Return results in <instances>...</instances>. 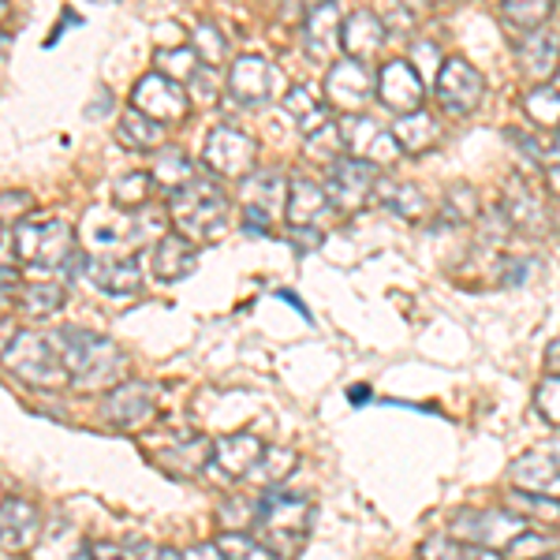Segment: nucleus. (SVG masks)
I'll return each mask as SVG.
<instances>
[{
    "label": "nucleus",
    "mask_w": 560,
    "mask_h": 560,
    "mask_svg": "<svg viewBox=\"0 0 560 560\" xmlns=\"http://www.w3.org/2000/svg\"><path fill=\"white\" fill-rule=\"evenodd\" d=\"M168 221L184 240L217 243L232 224V202L221 184H213L210 176H195L184 191L168 198Z\"/></svg>",
    "instance_id": "f257e3e1"
},
{
    "label": "nucleus",
    "mask_w": 560,
    "mask_h": 560,
    "mask_svg": "<svg viewBox=\"0 0 560 560\" xmlns=\"http://www.w3.org/2000/svg\"><path fill=\"white\" fill-rule=\"evenodd\" d=\"M311 523H314V504L306 497L266 490L255 501V530L280 560L300 553L306 535H311Z\"/></svg>",
    "instance_id": "f03ea898"
},
{
    "label": "nucleus",
    "mask_w": 560,
    "mask_h": 560,
    "mask_svg": "<svg viewBox=\"0 0 560 560\" xmlns=\"http://www.w3.org/2000/svg\"><path fill=\"white\" fill-rule=\"evenodd\" d=\"M52 348L60 351L68 374L75 385H102L113 382L124 370V351L116 340L102 337V332H86L75 329V325H65V329L52 332Z\"/></svg>",
    "instance_id": "7ed1b4c3"
},
{
    "label": "nucleus",
    "mask_w": 560,
    "mask_h": 560,
    "mask_svg": "<svg viewBox=\"0 0 560 560\" xmlns=\"http://www.w3.org/2000/svg\"><path fill=\"white\" fill-rule=\"evenodd\" d=\"M4 363L20 382L34 388H60L71 382L60 351L52 348V340L42 337V332H20V337L4 348Z\"/></svg>",
    "instance_id": "20e7f679"
},
{
    "label": "nucleus",
    "mask_w": 560,
    "mask_h": 560,
    "mask_svg": "<svg viewBox=\"0 0 560 560\" xmlns=\"http://www.w3.org/2000/svg\"><path fill=\"white\" fill-rule=\"evenodd\" d=\"M15 258L34 269H60L75 258V229L68 221H20L15 224Z\"/></svg>",
    "instance_id": "39448f33"
},
{
    "label": "nucleus",
    "mask_w": 560,
    "mask_h": 560,
    "mask_svg": "<svg viewBox=\"0 0 560 560\" xmlns=\"http://www.w3.org/2000/svg\"><path fill=\"white\" fill-rule=\"evenodd\" d=\"M453 538L464 546H486V549H509L523 530L527 520L509 509H459L453 523H448Z\"/></svg>",
    "instance_id": "423d86ee"
},
{
    "label": "nucleus",
    "mask_w": 560,
    "mask_h": 560,
    "mask_svg": "<svg viewBox=\"0 0 560 560\" xmlns=\"http://www.w3.org/2000/svg\"><path fill=\"white\" fill-rule=\"evenodd\" d=\"M202 161L217 179H250L255 161H258V147L247 131L232 128V124H221V128H213L206 135Z\"/></svg>",
    "instance_id": "0eeeda50"
},
{
    "label": "nucleus",
    "mask_w": 560,
    "mask_h": 560,
    "mask_svg": "<svg viewBox=\"0 0 560 560\" xmlns=\"http://www.w3.org/2000/svg\"><path fill=\"white\" fill-rule=\"evenodd\" d=\"M340 135H345L348 158L366 161V165H374V168H388V165H396V161L404 158V150H400V142H396L393 128H382V124L370 120L366 113L345 116V120H340Z\"/></svg>",
    "instance_id": "6e6552de"
},
{
    "label": "nucleus",
    "mask_w": 560,
    "mask_h": 560,
    "mask_svg": "<svg viewBox=\"0 0 560 560\" xmlns=\"http://www.w3.org/2000/svg\"><path fill=\"white\" fill-rule=\"evenodd\" d=\"M131 108H139L142 116H150V120L173 128V124L187 120V113H191V97H187L184 86L173 83V79H165L161 71H150V75H142L139 83H135Z\"/></svg>",
    "instance_id": "1a4fd4ad"
},
{
    "label": "nucleus",
    "mask_w": 560,
    "mask_h": 560,
    "mask_svg": "<svg viewBox=\"0 0 560 560\" xmlns=\"http://www.w3.org/2000/svg\"><path fill=\"white\" fill-rule=\"evenodd\" d=\"M374 75H370L366 65H359V60H348L340 57L337 65L325 71V83H322V94L329 108H337V113L345 116H359L363 108L370 105V97H374Z\"/></svg>",
    "instance_id": "9d476101"
},
{
    "label": "nucleus",
    "mask_w": 560,
    "mask_h": 560,
    "mask_svg": "<svg viewBox=\"0 0 560 560\" xmlns=\"http://www.w3.org/2000/svg\"><path fill=\"white\" fill-rule=\"evenodd\" d=\"M482 97H486L482 71L475 65H467L464 57H448L438 75V105L445 108L448 116L464 120V116H471L475 108L482 105Z\"/></svg>",
    "instance_id": "9b49d317"
},
{
    "label": "nucleus",
    "mask_w": 560,
    "mask_h": 560,
    "mask_svg": "<svg viewBox=\"0 0 560 560\" xmlns=\"http://www.w3.org/2000/svg\"><path fill=\"white\" fill-rule=\"evenodd\" d=\"M325 191L332 198V210L359 213L377 191V168L366 165V161H355V158H340L337 165H329Z\"/></svg>",
    "instance_id": "f8f14e48"
},
{
    "label": "nucleus",
    "mask_w": 560,
    "mask_h": 560,
    "mask_svg": "<svg viewBox=\"0 0 560 560\" xmlns=\"http://www.w3.org/2000/svg\"><path fill=\"white\" fill-rule=\"evenodd\" d=\"M158 411V385L150 382H120L108 388L105 404H102V415L108 427L116 430H139L147 427Z\"/></svg>",
    "instance_id": "ddd939ff"
},
{
    "label": "nucleus",
    "mask_w": 560,
    "mask_h": 560,
    "mask_svg": "<svg viewBox=\"0 0 560 560\" xmlns=\"http://www.w3.org/2000/svg\"><path fill=\"white\" fill-rule=\"evenodd\" d=\"M422 97H427V86H422V75L411 60L396 57L385 60L377 68V102L385 108H393L396 116H411L422 108Z\"/></svg>",
    "instance_id": "4468645a"
},
{
    "label": "nucleus",
    "mask_w": 560,
    "mask_h": 560,
    "mask_svg": "<svg viewBox=\"0 0 560 560\" xmlns=\"http://www.w3.org/2000/svg\"><path fill=\"white\" fill-rule=\"evenodd\" d=\"M340 31H345V12L340 4L325 0V4H311L303 12V45H306V57L318 60V65H337V52L340 49Z\"/></svg>",
    "instance_id": "2eb2a0df"
},
{
    "label": "nucleus",
    "mask_w": 560,
    "mask_h": 560,
    "mask_svg": "<svg viewBox=\"0 0 560 560\" xmlns=\"http://www.w3.org/2000/svg\"><path fill=\"white\" fill-rule=\"evenodd\" d=\"M229 94L232 102L261 108L273 97V65L266 57H255V52H243L229 68Z\"/></svg>",
    "instance_id": "dca6fc26"
},
{
    "label": "nucleus",
    "mask_w": 560,
    "mask_h": 560,
    "mask_svg": "<svg viewBox=\"0 0 560 560\" xmlns=\"http://www.w3.org/2000/svg\"><path fill=\"white\" fill-rule=\"evenodd\" d=\"M388 42V26L377 12L370 8H355V12L345 15V31H340V49H345L348 60H374L382 52V45Z\"/></svg>",
    "instance_id": "f3484780"
},
{
    "label": "nucleus",
    "mask_w": 560,
    "mask_h": 560,
    "mask_svg": "<svg viewBox=\"0 0 560 560\" xmlns=\"http://www.w3.org/2000/svg\"><path fill=\"white\" fill-rule=\"evenodd\" d=\"M332 213H337L332 210V198L322 184H314V179H292L288 210H284L288 229H322Z\"/></svg>",
    "instance_id": "a211bd4d"
},
{
    "label": "nucleus",
    "mask_w": 560,
    "mask_h": 560,
    "mask_svg": "<svg viewBox=\"0 0 560 560\" xmlns=\"http://www.w3.org/2000/svg\"><path fill=\"white\" fill-rule=\"evenodd\" d=\"M509 478L520 493L560 501V464L549 453H527L509 467Z\"/></svg>",
    "instance_id": "6ab92c4d"
},
{
    "label": "nucleus",
    "mask_w": 560,
    "mask_h": 560,
    "mask_svg": "<svg viewBox=\"0 0 560 560\" xmlns=\"http://www.w3.org/2000/svg\"><path fill=\"white\" fill-rule=\"evenodd\" d=\"M557 68H560V34L553 26L530 31L527 38L520 42V71L530 79V83L546 86Z\"/></svg>",
    "instance_id": "aec40b11"
},
{
    "label": "nucleus",
    "mask_w": 560,
    "mask_h": 560,
    "mask_svg": "<svg viewBox=\"0 0 560 560\" xmlns=\"http://www.w3.org/2000/svg\"><path fill=\"white\" fill-rule=\"evenodd\" d=\"M86 277L108 295H131L142 284L139 258L131 255H86Z\"/></svg>",
    "instance_id": "412c9836"
},
{
    "label": "nucleus",
    "mask_w": 560,
    "mask_h": 560,
    "mask_svg": "<svg viewBox=\"0 0 560 560\" xmlns=\"http://www.w3.org/2000/svg\"><path fill=\"white\" fill-rule=\"evenodd\" d=\"M42 530V512L34 509L23 497H4V509H0V538H4L8 553H26V549L38 541Z\"/></svg>",
    "instance_id": "4be33fe9"
},
{
    "label": "nucleus",
    "mask_w": 560,
    "mask_h": 560,
    "mask_svg": "<svg viewBox=\"0 0 560 560\" xmlns=\"http://www.w3.org/2000/svg\"><path fill=\"white\" fill-rule=\"evenodd\" d=\"M261 456H266V445L255 433H229L213 445V467L224 478H250Z\"/></svg>",
    "instance_id": "5701e85b"
},
{
    "label": "nucleus",
    "mask_w": 560,
    "mask_h": 560,
    "mask_svg": "<svg viewBox=\"0 0 560 560\" xmlns=\"http://www.w3.org/2000/svg\"><path fill=\"white\" fill-rule=\"evenodd\" d=\"M213 445L217 441L202 438V433H191V438L176 441V445H165L158 456V467L173 478H195L198 471L213 464Z\"/></svg>",
    "instance_id": "b1692460"
},
{
    "label": "nucleus",
    "mask_w": 560,
    "mask_h": 560,
    "mask_svg": "<svg viewBox=\"0 0 560 560\" xmlns=\"http://www.w3.org/2000/svg\"><path fill=\"white\" fill-rule=\"evenodd\" d=\"M198 266V250L191 240H184L179 232H168L165 240L153 247V277L161 284H176V280L191 277Z\"/></svg>",
    "instance_id": "393cba45"
},
{
    "label": "nucleus",
    "mask_w": 560,
    "mask_h": 560,
    "mask_svg": "<svg viewBox=\"0 0 560 560\" xmlns=\"http://www.w3.org/2000/svg\"><path fill=\"white\" fill-rule=\"evenodd\" d=\"M374 202L388 210L400 221H422L430 213V198L419 184H408V179H377Z\"/></svg>",
    "instance_id": "a878e982"
},
{
    "label": "nucleus",
    "mask_w": 560,
    "mask_h": 560,
    "mask_svg": "<svg viewBox=\"0 0 560 560\" xmlns=\"http://www.w3.org/2000/svg\"><path fill=\"white\" fill-rule=\"evenodd\" d=\"M288 191H292V184H288L277 168H266V173L243 179V206H255V210L269 213L277 221V217L288 210Z\"/></svg>",
    "instance_id": "bb28decb"
},
{
    "label": "nucleus",
    "mask_w": 560,
    "mask_h": 560,
    "mask_svg": "<svg viewBox=\"0 0 560 560\" xmlns=\"http://www.w3.org/2000/svg\"><path fill=\"white\" fill-rule=\"evenodd\" d=\"M501 210L509 217L512 229H520V232H538L541 224H546V206L538 202L535 191L527 187V179H520V176H512L509 187H504Z\"/></svg>",
    "instance_id": "cd10ccee"
},
{
    "label": "nucleus",
    "mask_w": 560,
    "mask_h": 560,
    "mask_svg": "<svg viewBox=\"0 0 560 560\" xmlns=\"http://www.w3.org/2000/svg\"><path fill=\"white\" fill-rule=\"evenodd\" d=\"M284 113L300 124V131L306 135V139H311V135H318L322 128H329V102L318 97V90H311L303 83H295L284 94Z\"/></svg>",
    "instance_id": "c85d7f7f"
},
{
    "label": "nucleus",
    "mask_w": 560,
    "mask_h": 560,
    "mask_svg": "<svg viewBox=\"0 0 560 560\" xmlns=\"http://www.w3.org/2000/svg\"><path fill=\"white\" fill-rule=\"evenodd\" d=\"M393 135H396V142H400L404 153L422 158V153L433 150L441 142V124L433 120V113L419 108V113H411V116H396Z\"/></svg>",
    "instance_id": "c756f323"
},
{
    "label": "nucleus",
    "mask_w": 560,
    "mask_h": 560,
    "mask_svg": "<svg viewBox=\"0 0 560 560\" xmlns=\"http://www.w3.org/2000/svg\"><path fill=\"white\" fill-rule=\"evenodd\" d=\"M165 124L142 116L139 108H124L120 124H116V139L131 150H165Z\"/></svg>",
    "instance_id": "7c9ffc66"
},
{
    "label": "nucleus",
    "mask_w": 560,
    "mask_h": 560,
    "mask_svg": "<svg viewBox=\"0 0 560 560\" xmlns=\"http://www.w3.org/2000/svg\"><path fill=\"white\" fill-rule=\"evenodd\" d=\"M153 184L161 187L168 198H173L176 191H184L187 184L198 176L195 173V161L187 158L184 150H176V147H165V150H158V158H153Z\"/></svg>",
    "instance_id": "2f4dec72"
},
{
    "label": "nucleus",
    "mask_w": 560,
    "mask_h": 560,
    "mask_svg": "<svg viewBox=\"0 0 560 560\" xmlns=\"http://www.w3.org/2000/svg\"><path fill=\"white\" fill-rule=\"evenodd\" d=\"M523 116L535 124L538 131H546L549 139L560 135V90L557 86H535L530 94H523Z\"/></svg>",
    "instance_id": "473e14b6"
},
{
    "label": "nucleus",
    "mask_w": 560,
    "mask_h": 560,
    "mask_svg": "<svg viewBox=\"0 0 560 560\" xmlns=\"http://www.w3.org/2000/svg\"><path fill=\"white\" fill-rule=\"evenodd\" d=\"M300 467V453H292V448H269L266 445V456H261V464L255 467V475H250V482H258L261 490H280V482H284L288 475Z\"/></svg>",
    "instance_id": "72a5a7b5"
},
{
    "label": "nucleus",
    "mask_w": 560,
    "mask_h": 560,
    "mask_svg": "<svg viewBox=\"0 0 560 560\" xmlns=\"http://www.w3.org/2000/svg\"><path fill=\"white\" fill-rule=\"evenodd\" d=\"M153 65L165 79H173V83H191L198 75V68H202V60H198V52L191 45H176V49H158L153 52Z\"/></svg>",
    "instance_id": "f704fd0d"
},
{
    "label": "nucleus",
    "mask_w": 560,
    "mask_h": 560,
    "mask_svg": "<svg viewBox=\"0 0 560 560\" xmlns=\"http://www.w3.org/2000/svg\"><path fill=\"white\" fill-rule=\"evenodd\" d=\"M65 306V288L52 280H34L23 288V314L26 318H52Z\"/></svg>",
    "instance_id": "c9c22d12"
},
{
    "label": "nucleus",
    "mask_w": 560,
    "mask_h": 560,
    "mask_svg": "<svg viewBox=\"0 0 560 560\" xmlns=\"http://www.w3.org/2000/svg\"><path fill=\"white\" fill-rule=\"evenodd\" d=\"M482 210H478V191L471 184H453L445 191V202H441V221L445 224H467L478 221Z\"/></svg>",
    "instance_id": "e433bc0d"
},
{
    "label": "nucleus",
    "mask_w": 560,
    "mask_h": 560,
    "mask_svg": "<svg viewBox=\"0 0 560 560\" xmlns=\"http://www.w3.org/2000/svg\"><path fill=\"white\" fill-rule=\"evenodd\" d=\"M191 49L198 52L202 68H217V71H221L224 57H229V38L221 34V26L198 23V26H195V34H191Z\"/></svg>",
    "instance_id": "4c0bfd02"
},
{
    "label": "nucleus",
    "mask_w": 560,
    "mask_h": 560,
    "mask_svg": "<svg viewBox=\"0 0 560 560\" xmlns=\"http://www.w3.org/2000/svg\"><path fill=\"white\" fill-rule=\"evenodd\" d=\"M501 15L509 23H516L520 31H541V26L549 23V15H553V4L549 0H504L501 4Z\"/></svg>",
    "instance_id": "58836bf2"
},
{
    "label": "nucleus",
    "mask_w": 560,
    "mask_h": 560,
    "mask_svg": "<svg viewBox=\"0 0 560 560\" xmlns=\"http://www.w3.org/2000/svg\"><path fill=\"white\" fill-rule=\"evenodd\" d=\"M217 546H221V553L229 560H280L266 541L247 535V530H224V535L217 538Z\"/></svg>",
    "instance_id": "ea45409f"
},
{
    "label": "nucleus",
    "mask_w": 560,
    "mask_h": 560,
    "mask_svg": "<svg viewBox=\"0 0 560 560\" xmlns=\"http://www.w3.org/2000/svg\"><path fill=\"white\" fill-rule=\"evenodd\" d=\"M150 187H153L150 173H124L113 184V202L120 206V210H142L150 198Z\"/></svg>",
    "instance_id": "a19ab883"
},
{
    "label": "nucleus",
    "mask_w": 560,
    "mask_h": 560,
    "mask_svg": "<svg viewBox=\"0 0 560 560\" xmlns=\"http://www.w3.org/2000/svg\"><path fill=\"white\" fill-rule=\"evenodd\" d=\"M306 158H325L329 165H337L340 158H348L340 124H329V128H322L318 135H311V139H306Z\"/></svg>",
    "instance_id": "79ce46f5"
},
{
    "label": "nucleus",
    "mask_w": 560,
    "mask_h": 560,
    "mask_svg": "<svg viewBox=\"0 0 560 560\" xmlns=\"http://www.w3.org/2000/svg\"><path fill=\"white\" fill-rule=\"evenodd\" d=\"M187 97H191V105H198V108L213 105L217 97H221V71H217V68H198V75L187 83Z\"/></svg>",
    "instance_id": "37998d69"
},
{
    "label": "nucleus",
    "mask_w": 560,
    "mask_h": 560,
    "mask_svg": "<svg viewBox=\"0 0 560 560\" xmlns=\"http://www.w3.org/2000/svg\"><path fill=\"white\" fill-rule=\"evenodd\" d=\"M553 541H549L546 535H538V530H523V535L512 541L504 553H509L512 560H546L549 553H553Z\"/></svg>",
    "instance_id": "c03bdc74"
},
{
    "label": "nucleus",
    "mask_w": 560,
    "mask_h": 560,
    "mask_svg": "<svg viewBox=\"0 0 560 560\" xmlns=\"http://www.w3.org/2000/svg\"><path fill=\"white\" fill-rule=\"evenodd\" d=\"M535 408L549 427L560 430V377L549 374L546 382L535 388Z\"/></svg>",
    "instance_id": "a18cd8bd"
},
{
    "label": "nucleus",
    "mask_w": 560,
    "mask_h": 560,
    "mask_svg": "<svg viewBox=\"0 0 560 560\" xmlns=\"http://www.w3.org/2000/svg\"><path fill=\"white\" fill-rule=\"evenodd\" d=\"M512 509H516V516L560 520V501H549V497H530V493L512 490Z\"/></svg>",
    "instance_id": "49530a36"
},
{
    "label": "nucleus",
    "mask_w": 560,
    "mask_h": 560,
    "mask_svg": "<svg viewBox=\"0 0 560 560\" xmlns=\"http://www.w3.org/2000/svg\"><path fill=\"white\" fill-rule=\"evenodd\" d=\"M419 560H464V546L453 535H430L419 546Z\"/></svg>",
    "instance_id": "de8ad7c7"
},
{
    "label": "nucleus",
    "mask_w": 560,
    "mask_h": 560,
    "mask_svg": "<svg viewBox=\"0 0 560 560\" xmlns=\"http://www.w3.org/2000/svg\"><path fill=\"white\" fill-rule=\"evenodd\" d=\"M221 523L224 530H247L255 527V504L240 501V497H232V501L221 504Z\"/></svg>",
    "instance_id": "09e8293b"
},
{
    "label": "nucleus",
    "mask_w": 560,
    "mask_h": 560,
    "mask_svg": "<svg viewBox=\"0 0 560 560\" xmlns=\"http://www.w3.org/2000/svg\"><path fill=\"white\" fill-rule=\"evenodd\" d=\"M131 560H184V553L168 546H150V541H131Z\"/></svg>",
    "instance_id": "8fccbe9b"
},
{
    "label": "nucleus",
    "mask_w": 560,
    "mask_h": 560,
    "mask_svg": "<svg viewBox=\"0 0 560 560\" xmlns=\"http://www.w3.org/2000/svg\"><path fill=\"white\" fill-rule=\"evenodd\" d=\"M97 560H131V541H94Z\"/></svg>",
    "instance_id": "3c124183"
},
{
    "label": "nucleus",
    "mask_w": 560,
    "mask_h": 560,
    "mask_svg": "<svg viewBox=\"0 0 560 560\" xmlns=\"http://www.w3.org/2000/svg\"><path fill=\"white\" fill-rule=\"evenodd\" d=\"M288 240L295 243V250H318L322 229H288Z\"/></svg>",
    "instance_id": "603ef678"
},
{
    "label": "nucleus",
    "mask_w": 560,
    "mask_h": 560,
    "mask_svg": "<svg viewBox=\"0 0 560 560\" xmlns=\"http://www.w3.org/2000/svg\"><path fill=\"white\" fill-rule=\"evenodd\" d=\"M184 560H229L221 553V546L217 541H198V546L184 549Z\"/></svg>",
    "instance_id": "864d4df0"
},
{
    "label": "nucleus",
    "mask_w": 560,
    "mask_h": 560,
    "mask_svg": "<svg viewBox=\"0 0 560 560\" xmlns=\"http://www.w3.org/2000/svg\"><path fill=\"white\" fill-rule=\"evenodd\" d=\"M527 269H535V261H523V258H512V261H504V273H509V277H504V284H520V280H527L530 273H527Z\"/></svg>",
    "instance_id": "5fc2aeb1"
},
{
    "label": "nucleus",
    "mask_w": 560,
    "mask_h": 560,
    "mask_svg": "<svg viewBox=\"0 0 560 560\" xmlns=\"http://www.w3.org/2000/svg\"><path fill=\"white\" fill-rule=\"evenodd\" d=\"M26 206H31V195H26V191H4V213L8 217L26 210Z\"/></svg>",
    "instance_id": "6e6d98bb"
},
{
    "label": "nucleus",
    "mask_w": 560,
    "mask_h": 560,
    "mask_svg": "<svg viewBox=\"0 0 560 560\" xmlns=\"http://www.w3.org/2000/svg\"><path fill=\"white\" fill-rule=\"evenodd\" d=\"M464 560H504L501 549H486V546H464Z\"/></svg>",
    "instance_id": "4d7b16f0"
},
{
    "label": "nucleus",
    "mask_w": 560,
    "mask_h": 560,
    "mask_svg": "<svg viewBox=\"0 0 560 560\" xmlns=\"http://www.w3.org/2000/svg\"><path fill=\"white\" fill-rule=\"evenodd\" d=\"M546 366H549V374L553 377H560V337L549 345V351H546Z\"/></svg>",
    "instance_id": "13d9d810"
},
{
    "label": "nucleus",
    "mask_w": 560,
    "mask_h": 560,
    "mask_svg": "<svg viewBox=\"0 0 560 560\" xmlns=\"http://www.w3.org/2000/svg\"><path fill=\"white\" fill-rule=\"evenodd\" d=\"M277 295H280V300H284L288 306H292V311H300V314H303V318H306V322H311V311H306V306H303V300H300V295H295V292H284V288H280V292H277Z\"/></svg>",
    "instance_id": "bf43d9fd"
},
{
    "label": "nucleus",
    "mask_w": 560,
    "mask_h": 560,
    "mask_svg": "<svg viewBox=\"0 0 560 560\" xmlns=\"http://www.w3.org/2000/svg\"><path fill=\"white\" fill-rule=\"evenodd\" d=\"M546 191L560 202V165L557 168H546Z\"/></svg>",
    "instance_id": "052dcab7"
},
{
    "label": "nucleus",
    "mask_w": 560,
    "mask_h": 560,
    "mask_svg": "<svg viewBox=\"0 0 560 560\" xmlns=\"http://www.w3.org/2000/svg\"><path fill=\"white\" fill-rule=\"evenodd\" d=\"M370 396H374V393H370V388H366V385H351L348 400H351V404H355V408H363V404L370 400Z\"/></svg>",
    "instance_id": "680f3d73"
},
{
    "label": "nucleus",
    "mask_w": 560,
    "mask_h": 560,
    "mask_svg": "<svg viewBox=\"0 0 560 560\" xmlns=\"http://www.w3.org/2000/svg\"><path fill=\"white\" fill-rule=\"evenodd\" d=\"M71 560H75V557H71ZM79 560H97V557H94V549L83 546V553H79Z\"/></svg>",
    "instance_id": "e2e57ef3"
},
{
    "label": "nucleus",
    "mask_w": 560,
    "mask_h": 560,
    "mask_svg": "<svg viewBox=\"0 0 560 560\" xmlns=\"http://www.w3.org/2000/svg\"><path fill=\"white\" fill-rule=\"evenodd\" d=\"M549 456H553L557 464H560V433H557V438H553V453H549Z\"/></svg>",
    "instance_id": "0e129e2a"
},
{
    "label": "nucleus",
    "mask_w": 560,
    "mask_h": 560,
    "mask_svg": "<svg viewBox=\"0 0 560 560\" xmlns=\"http://www.w3.org/2000/svg\"><path fill=\"white\" fill-rule=\"evenodd\" d=\"M546 560H553V557H546Z\"/></svg>",
    "instance_id": "69168bd1"
}]
</instances>
